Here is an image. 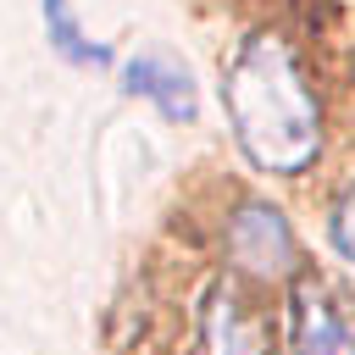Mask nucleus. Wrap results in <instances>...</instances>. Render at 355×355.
Returning <instances> with one entry per match:
<instances>
[{
    "label": "nucleus",
    "instance_id": "2",
    "mask_svg": "<svg viewBox=\"0 0 355 355\" xmlns=\"http://www.w3.org/2000/svg\"><path fill=\"white\" fill-rule=\"evenodd\" d=\"M288 349L355 355V288L338 272L300 266V277L288 283Z\"/></svg>",
    "mask_w": 355,
    "mask_h": 355
},
{
    "label": "nucleus",
    "instance_id": "4",
    "mask_svg": "<svg viewBox=\"0 0 355 355\" xmlns=\"http://www.w3.org/2000/svg\"><path fill=\"white\" fill-rule=\"evenodd\" d=\"M122 89L139 94V100H150V105H155L161 116H172V122H194V116H200V89H194L189 67L172 61V55H155V50L128 55V61H122Z\"/></svg>",
    "mask_w": 355,
    "mask_h": 355
},
{
    "label": "nucleus",
    "instance_id": "3",
    "mask_svg": "<svg viewBox=\"0 0 355 355\" xmlns=\"http://www.w3.org/2000/svg\"><path fill=\"white\" fill-rule=\"evenodd\" d=\"M227 261L244 277H261V283L300 272V244H294L288 216L277 205H266V200H244L227 216Z\"/></svg>",
    "mask_w": 355,
    "mask_h": 355
},
{
    "label": "nucleus",
    "instance_id": "1",
    "mask_svg": "<svg viewBox=\"0 0 355 355\" xmlns=\"http://www.w3.org/2000/svg\"><path fill=\"white\" fill-rule=\"evenodd\" d=\"M227 122L261 172H305L322 150V111L277 33H250L227 67Z\"/></svg>",
    "mask_w": 355,
    "mask_h": 355
},
{
    "label": "nucleus",
    "instance_id": "6",
    "mask_svg": "<svg viewBox=\"0 0 355 355\" xmlns=\"http://www.w3.org/2000/svg\"><path fill=\"white\" fill-rule=\"evenodd\" d=\"M39 17H44V39H50V50H55L67 67H89V72L116 67V50L100 44V39H89L67 0H39Z\"/></svg>",
    "mask_w": 355,
    "mask_h": 355
},
{
    "label": "nucleus",
    "instance_id": "5",
    "mask_svg": "<svg viewBox=\"0 0 355 355\" xmlns=\"http://www.w3.org/2000/svg\"><path fill=\"white\" fill-rule=\"evenodd\" d=\"M200 355H266V322H261L233 288H216V294L205 300Z\"/></svg>",
    "mask_w": 355,
    "mask_h": 355
},
{
    "label": "nucleus",
    "instance_id": "7",
    "mask_svg": "<svg viewBox=\"0 0 355 355\" xmlns=\"http://www.w3.org/2000/svg\"><path fill=\"white\" fill-rule=\"evenodd\" d=\"M333 244H338V255L355 266V183L338 194V205H333Z\"/></svg>",
    "mask_w": 355,
    "mask_h": 355
}]
</instances>
